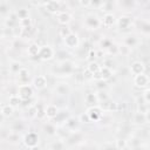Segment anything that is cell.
Listing matches in <instances>:
<instances>
[{"label":"cell","mask_w":150,"mask_h":150,"mask_svg":"<svg viewBox=\"0 0 150 150\" xmlns=\"http://www.w3.org/2000/svg\"><path fill=\"white\" fill-rule=\"evenodd\" d=\"M21 68H22V64H21L19 61H13V62L11 63V66H9L11 71H12V73H15V74H18Z\"/></svg>","instance_id":"30"},{"label":"cell","mask_w":150,"mask_h":150,"mask_svg":"<svg viewBox=\"0 0 150 150\" xmlns=\"http://www.w3.org/2000/svg\"><path fill=\"white\" fill-rule=\"evenodd\" d=\"M55 52L54 49L49 46V45H43L40 48V53H39V59L42 61H49L54 57Z\"/></svg>","instance_id":"3"},{"label":"cell","mask_w":150,"mask_h":150,"mask_svg":"<svg viewBox=\"0 0 150 150\" xmlns=\"http://www.w3.org/2000/svg\"><path fill=\"white\" fill-rule=\"evenodd\" d=\"M19 26H20L21 28H27V27H30V26H32V19H30V18H27V19L19 20Z\"/></svg>","instance_id":"33"},{"label":"cell","mask_w":150,"mask_h":150,"mask_svg":"<svg viewBox=\"0 0 150 150\" xmlns=\"http://www.w3.org/2000/svg\"><path fill=\"white\" fill-rule=\"evenodd\" d=\"M84 101L90 107H94V105H97L100 98H98V95L97 94H95V93H88L86 95V97H84Z\"/></svg>","instance_id":"15"},{"label":"cell","mask_w":150,"mask_h":150,"mask_svg":"<svg viewBox=\"0 0 150 150\" xmlns=\"http://www.w3.org/2000/svg\"><path fill=\"white\" fill-rule=\"evenodd\" d=\"M22 103V100L19 97V95H16V94H13V95H11L9 96V98H8V104L9 105H12L13 108H15V107H18L19 104H21Z\"/></svg>","instance_id":"20"},{"label":"cell","mask_w":150,"mask_h":150,"mask_svg":"<svg viewBox=\"0 0 150 150\" xmlns=\"http://www.w3.org/2000/svg\"><path fill=\"white\" fill-rule=\"evenodd\" d=\"M101 75H102V80L103 81H107V80H109L111 76H112V71H111V69H109V68H107V67H104V66H102V68H101Z\"/></svg>","instance_id":"25"},{"label":"cell","mask_w":150,"mask_h":150,"mask_svg":"<svg viewBox=\"0 0 150 150\" xmlns=\"http://www.w3.org/2000/svg\"><path fill=\"white\" fill-rule=\"evenodd\" d=\"M29 150H41V148H40L39 145H36V146H33V148H30Z\"/></svg>","instance_id":"47"},{"label":"cell","mask_w":150,"mask_h":150,"mask_svg":"<svg viewBox=\"0 0 150 150\" xmlns=\"http://www.w3.org/2000/svg\"><path fill=\"white\" fill-rule=\"evenodd\" d=\"M43 130H45V132L47 135H50V136H53V135L56 134V127L53 123H46V124H43Z\"/></svg>","instance_id":"24"},{"label":"cell","mask_w":150,"mask_h":150,"mask_svg":"<svg viewBox=\"0 0 150 150\" xmlns=\"http://www.w3.org/2000/svg\"><path fill=\"white\" fill-rule=\"evenodd\" d=\"M79 120H80V122H82V123H90V122H91V120H90V117H89V115H88L87 112H82V114L79 116Z\"/></svg>","instance_id":"39"},{"label":"cell","mask_w":150,"mask_h":150,"mask_svg":"<svg viewBox=\"0 0 150 150\" xmlns=\"http://www.w3.org/2000/svg\"><path fill=\"white\" fill-rule=\"evenodd\" d=\"M40 48H41V46H39L36 42H35V43H32V45H29L28 48H27V54H28L30 57H36V56L39 57Z\"/></svg>","instance_id":"16"},{"label":"cell","mask_w":150,"mask_h":150,"mask_svg":"<svg viewBox=\"0 0 150 150\" xmlns=\"http://www.w3.org/2000/svg\"><path fill=\"white\" fill-rule=\"evenodd\" d=\"M22 30H21V36H23V38H27V36H30L32 34H33V32H34V29H33V27L30 26V27H27V28H21Z\"/></svg>","instance_id":"35"},{"label":"cell","mask_w":150,"mask_h":150,"mask_svg":"<svg viewBox=\"0 0 150 150\" xmlns=\"http://www.w3.org/2000/svg\"><path fill=\"white\" fill-rule=\"evenodd\" d=\"M117 48H118V53H121L122 55H128L130 53V48L127 45H124V43L123 45H120Z\"/></svg>","instance_id":"36"},{"label":"cell","mask_w":150,"mask_h":150,"mask_svg":"<svg viewBox=\"0 0 150 150\" xmlns=\"http://www.w3.org/2000/svg\"><path fill=\"white\" fill-rule=\"evenodd\" d=\"M43 6L50 13H60V9H61L60 1H46L43 2Z\"/></svg>","instance_id":"11"},{"label":"cell","mask_w":150,"mask_h":150,"mask_svg":"<svg viewBox=\"0 0 150 150\" xmlns=\"http://www.w3.org/2000/svg\"><path fill=\"white\" fill-rule=\"evenodd\" d=\"M14 111V108L9 104H2L1 105V115L2 117H9Z\"/></svg>","instance_id":"22"},{"label":"cell","mask_w":150,"mask_h":150,"mask_svg":"<svg viewBox=\"0 0 150 150\" xmlns=\"http://www.w3.org/2000/svg\"><path fill=\"white\" fill-rule=\"evenodd\" d=\"M0 12H1V13L7 12V5H6L5 1H0Z\"/></svg>","instance_id":"43"},{"label":"cell","mask_w":150,"mask_h":150,"mask_svg":"<svg viewBox=\"0 0 150 150\" xmlns=\"http://www.w3.org/2000/svg\"><path fill=\"white\" fill-rule=\"evenodd\" d=\"M125 146H127V141H125V139L118 138V139L116 141V149H117V150H122V149H124Z\"/></svg>","instance_id":"38"},{"label":"cell","mask_w":150,"mask_h":150,"mask_svg":"<svg viewBox=\"0 0 150 150\" xmlns=\"http://www.w3.org/2000/svg\"><path fill=\"white\" fill-rule=\"evenodd\" d=\"M68 118H69L68 111H59L57 116L54 120H55V122H66Z\"/></svg>","instance_id":"29"},{"label":"cell","mask_w":150,"mask_h":150,"mask_svg":"<svg viewBox=\"0 0 150 150\" xmlns=\"http://www.w3.org/2000/svg\"><path fill=\"white\" fill-rule=\"evenodd\" d=\"M61 70H62V73H64V74L71 73V71H73V66H71V63H69V62H63L62 66H61Z\"/></svg>","instance_id":"32"},{"label":"cell","mask_w":150,"mask_h":150,"mask_svg":"<svg viewBox=\"0 0 150 150\" xmlns=\"http://www.w3.org/2000/svg\"><path fill=\"white\" fill-rule=\"evenodd\" d=\"M90 2H91V1H80L79 4L82 5V6H90Z\"/></svg>","instance_id":"46"},{"label":"cell","mask_w":150,"mask_h":150,"mask_svg":"<svg viewBox=\"0 0 150 150\" xmlns=\"http://www.w3.org/2000/svg\"><path fill=\"white\" fill-rule=\"evenodd\" d=\"M18 76H19V80H20L21 82H26V81L29 79V70H28L27 68L22 67V68L20 69V71L18 73Z\"/></svg>","instance_id":"23"},{"label":"cell","mask_w":150,"mask_h":150,"mask_svg":"<svg viewBox=\"0 0 150 150\" xmlns=\"http://www.w3.org/2000/svg\"><path fill=\"white\" fill-rule=\"evenodd\" d=\"M73 32H71V29L68 27V26H62L60 29H59V35L62 38V39H64V38H67L68 35H70Z\"/></svg>","instance_id":"28"},{"label":"cell","mask_w":150,"mask_h":150,"mask_svg":"<svg viewBox=\"0 0 150 150\" xmlns=\"http://www.w3.org/2000/svg\"><path fill=\"white\" fill-rule=\"evenodd\" d=\"M36 109H38V115H36V117H38L39 120H42L43 117H46V110L43 109V107H42L41 104L36 105Z\"/></svg>","instance_id":"37"},{"label":"cell","mask_w":150,"mask_h":150,"mask_svg":"<svg viewBox=\"0 0 150 150\" xmlns=\"http://www.w3.org/2000/svg\"><path fill=\"white\" fill-rule=\"evenodd\" d=\"M16 95H19V97L22 101H27L30 100V97L33 96V87L27 84V83H22L18 87V93Z\"/></svg>","instance_id":"1"},{"label":"cell","mask_w":150,"mask_h":150,"mask_svg":"<svg viewBox=\"0 0 150 150\" xmlns=\"http://www.w3.org/2000/svg\"><path fill=\"white\" fill-rule=\"evenodd\" d=\"M130 73L136 76V75H141L145 73V66L142 61H134L130 64Z\"/></svg>","instance_id":"7"},{"label":"cell","mask_w":150,"mask_h":150,"mask_svg":"<svg viewBox=\"0 0 150 150\" xmlns=\"http://www.w3.org/2000/svg\"><path fill=\"white\" fill-rule=\"evenodd\" d=\"M144 114H145V121L148 123H150V109H146Z\"/></svg>","instance_id":"45"},{"label":"cell","mask_w":150,"mask_h":150,"mask_svg":"<svg viewBox=\"0 0 150 150\" xmlns=\"http://www.w3.org/2000/svg\"><path fill=\"white\" fill-rule=\"evenodd\" d=\"M16 16L19 20H22V19H27L29 18V11L27 8H20L16 11Z\"/></svg>","instance_id":"27"},{"label":"cell","mask_w":150,"mask_h":150,"mask_svg":"<svg viewBox=\"0 0 150 150\" xmlns=\"http://www.w3.org/2000/svg\"><path fill=\"white\" fill-rule=\"evenodd\" d=\"M33 87L38 90H42L47 87V77L45 75H38L33 80Z\"/></svg>","instance_id":"9"},{"label":"cell","mask_w":150,"mask_h":150,"mask_svg":"<svg viewBox=\"0 0 150 150\" xmlns=\"http://www.w3.org/2000/svg\"><path fill=\"white\" fill-rule=\"evenodd\" d=\"M101 25H102V22L96 14H88L84 18V26L88 29H97Z\"/></svg>","instance_id":"2"},{"label":"cell","mask_w":150,"mask_h":150,"mask_svg":"<svg viewBox=\"0 0 150 150\" xmlns=\"http://www.w3.org/2000/svg\"><path fill=\"white\" fill-rule=\"evenodd\" d=\"M86 112L89 115L91 122H97V121H100V120L102 118V116H103V112H102V109H101L100 105L89 107Z\"/></svg>","instance_id":"5"},{"label":"cell","mask_w":150,"mask_h":150,"mask_svg":"<svg viewBox=\"0 0 150 150\" xmlns=\"http://www.w3.org/2000/svg\"><path fill=\"white\" fill-rule=\"evenodd\" d=\"M45 110H46V117L47 118H49V120H54L56 116H57V114H59V108L55 105V104H48L46 108H45Z\"/></svg>","instance_id":"13"},{"label":"cell","mask_w":150,"mask_h":150,"mask_svg":"<svg viewBox=\"0 0 150 150\" xmlns=\"http://www.w3.org/2000/svg\"><path fill=\"white\" fill-rule=\"evenodd\" d=\"M71 21V15L68 12H60L57 13V22L62 26H68V23Z\"/></svg>","instance_id":"14"},{"label":"cell","mask_w":150,"mask_h":150,"mask_svg":"<svg viewBox=\"0 0 150 150\" xmlns=\"http://www.w3.org/2000/svg\"><path fill=\"white\" fill-rule=\"evenodd\" d=\"M134 122L137 123V124H143V123H145V122H146V121H145V114H144L143 111L136 112L135 116H134Z\"/></svg>","instance_id":"26"},{"label":"cell","mask_w":150,"mask_h":150,"mask_svg":"<svg viewBox=\"0 0 150 150\" xmlns=\"http://www.w3.org/2000/svg\"><path fill=\"white\" fill-rule=\"evenodd\" d=\"M149 81H150V79H149V76L144 73V74H141V75H136V76H134V84L136 86V87H138V88H144V87H146L148 84H149Z\"/></svg>","instance_id":"8"},{"label":"cell","mask_w":150,"mask_h":150,"mask_svg":"<svg viewBox=\"0 0 150 150\" xmlns=\"http://www.w3.org/2000/svg\"><path fill=\"white\" fill-rule=\"evenodd\" d=\"M101 22H102V26H103V27L110 28V27H112V26L116 23V18H115V15H114L112 13H105V14L103 15Z\"/></svg>","instance_id":"10"},{"label":"cell","mask_w":150,"mask_h":150,"mask_svg":"<svg viewBox=\"0 0 150 150\" xmlns=\"http://www.w3.org/2000/svg\"><path fill=\"white\" fill-rule=\"evenodd\" d=\"M101 68H102V66H100V63L96 62V61H91V62H89V64L87 66V70H88L91 75H94L95 73L100 71Z\"/></svg>","instance_id":"18"},{"label":"cell","mask_w":150,"mask_h":150,"mask_svg":"<svg viewBox=\"0 0 150 150\" xmlns=\"http://www.w3.org/2000/svg\"><path fill=\"white\" fill-rule=\"evenodd\" d=\"M7 139H8L9 142L15 143L16 141H19V136H18V134H16V132H9V135H8Z\"/></svg>","instance_id":"40"},{"label":"cell","mask_w":150,"mask_h":150,"mask_svg":"<svg viewBox=\"0 0 150 150\" xmlns=\"http://www.w3.org/2000/svg\"><path fill=\"white\" fill-rule=\"evenodd\" d=\"M124 45H127L129 48H131V47H134V46L137 45V40L134 36H127L124 39Z\"/></svg>","instance_id":"31"},{"label":"cell","mask_w":150,"mask_h":150,"mask_svg":"<svg viewBox=\"0 0 150 150\" xmlns=\"http://www.w3.org/2000/svg\"><path fill=\"white\" fill-rule=\"evenodd\" d=\"M63 43L67 48L69 49H74L76 47H79V43H80V39L77 36V34L75 33H71L70 35H68L67 38L63 39Z\"/></svg>","instance_id":"6"},{"label":"cell","mask_w":150,"mask_h":150,"mask_svg":"<svg viewBox=\"0 0 150 150\" xmlns=\"http://www.w3.org/2000/svg\"><path fill=\"white\" fill-rule=\"evenodd\" d=\"M55 90H56V93L60 94V95H66V94H68V93L70 91V88H69V86H68L67 83H59V84L56 86Z\"/></svg>","instance_id":"19"},{"label":"cell","mask_w":150,"mask_h":150,"mask_svg":"<svg viewBox=\"0 0 150 150\" xmlns=\"http://www.w3.org/2000/svg\"><path fill=\"white\" fill-rule=\"evenodd\" d=\"M102 110H117V103L114 102H109L108 100L103 101L102 104L100 105Z\"/></svg>","instance_id":"21"},{"label":"cell","mask_w":150,"mask_h":150,"mask_svg":"<svg viewBox=\"0 0 150 150\" xmlns=\"http://www.w3.org/2000/svg\"><path fill=\"white\" fill-rule=\"evenodd\" d=\"M28 115H29L30 117H36V115H38L36 105H34V107H29V108H28Z\"/></svg>","instance_id":"41"},{"label":"cell","mask_w":150,"mask_h":150,"mask_svg":"<svg viewBox=\"0 0 150 150\" xmlns=\"http://www.w3.org/2000/svg\"><path fill=\"white\" fill-rule=\"evenodd\" d=\"M50 150H63V142L62 141H55L50 144Z\"/></svg>","instance_id":"34"},{"label":"cell","mask_w":150,"mask_h":150,"mask_svg":"<svg viewBox=\"0 0 150 150\" xmlns=\"http://www.w3.org/2000/svg\"><path fill=\"white\" fill-rule=\"evenodd\" d=\"M64 124H66V127H67L69 130H75V129L79 127V124H80V120H79V118H75V117H69V118L64 122Z\"/></svg>","instance_id":"17"},{"label":"cell","mask_w":150,"mask_h":150,"mask_svg":"<svg viewBox=\"0 0 150 150\" xmlns=\"http://www.w3.org/2000/svg\"><path fill=\"white\" fill-rule=\"evenodd\" d=\"M23 144L27 148H33L39 144V135L34 131H29L23 136Z\"/></svg>","instance_id":"4"},{"label":"cell","mask_w":150,"mask_h":150,"mask_svg":"<svg viewBox=\"0 0 150 150\" xmlns=\"http://www.w3.org/2000/svg\"><path fill=\"white\" fill-rule=\"evenodd\" d=\"M96 55H97V53H96L95 50H93V49H91V50L89 52V59H90L91 61H94V59L96 57ZM91 61H90V62H91Z\"/></svg>","instance_id":"44"},{"label":"cell","mask_w":150,"mask_h":150,"mask_svg":"<svg viewBox=\"0 0 150 150\" xmlns=\"http://www.w3.org/2000/svg\"><path fill=\"white\" fill-rule=\"evenodd\" d=\"M131 23H132V19H131V16H129V15H121V16L118 18V20H117V25H118V27H120L121 29H127V28H129Z\"/></svg>","instance_id":"12"},{"label":"cell","mask_w":150,"mask_h":150,"mask_svg":"<svg viewBox=\"0 0 150 150\" xmlns=\"http://www.w3.org/2000/svg\"><path fill=\"white\" fill-rule=\"evenodd\" d=\"M143 98H144V101H145L146 103L150 104V88L146 89V90L143 93Z\"/></svg>","instance_id":"42"}]
</instances>
